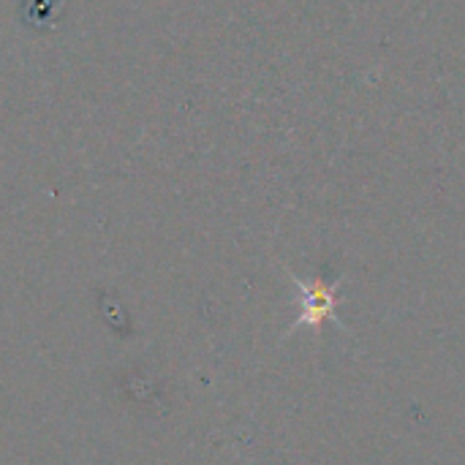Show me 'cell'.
I'll return each instance as SVG.
<instances>
[{
  "mask_svg": "<svg viewBox=\"0 0 465 465\" xmlns=\"http://www.w3.org/2000/svg\"><path fill=\"white\" fill-rule=\"evenodd\" d=\"M294 283L300 286V319L292 324V330L302 327V324H311V327H322L324 322H332L335 319V305H338V297H335V283L332 281H300L294 278Z\"/></svg>",
  "mask_w": 465,
  "mask_h": 465,
  "instance_id": "6da1fadb",
  "label": "cell"
}]
</instances>
